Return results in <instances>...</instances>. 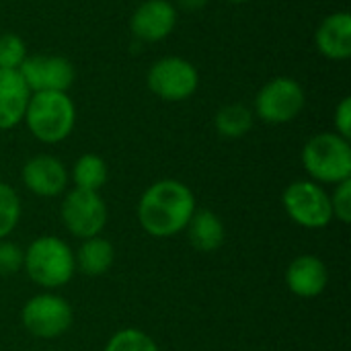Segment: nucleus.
<instances>
[{"label":"nucleus","instance_id":"nucleus-1","mask_svg":"<svg viewBox=\"0 0 351 351\" xmlns=\"http://www.w3.org/2000/svg\"><path fill=\"white\" fill-rule=\"evenodd\" d=\"M195 212L193 191L177 179L152 183L138 202V222L154 239L183 232Z\"/></svg>","mask_w":351,"mask_h":351},{"label":"nucleus","instance_id":"nucleus-2","mask_svg":"<svg viewBox=\"0 0 351 351\" xmlns=\"http://www.w3.org/2000/svg\"><path fill=\"white\" fill-rule=\"evenodd\" d=\"M23 121L43 144L64 142L76 123V107L68 93H31Z\"/></svg>","mask_w":351,"mask_h":351},{"label":"nucleus","instance_id":"nucleus-3","mask_svg":"<svg viewBox=\"0 0 351 351\" xmlns=\"http://www.w3.org/2000/svg\"><path fill=\"white\" fill-rule=\"evenodd\" d=\"M23 267L29 280L45 290L66 286L76 274L74 253L58 237H39L25 249Z\"/></svg>","mask_w":351,"mask_h":351},{"label":"nucleus","instance_id":"nucleus-4","mask_svg":"<svg viewBox=\"0 0 351 351\" xmlns=\"http://www.w3.org/2000/svg\"><path fill=\"white\" fill-rule=\"evenodd\" d=\"M302 165L315 183L337 185L351 179L350 140L335 132H323L313 136L302 148Z\"/></svg>","mask_w":351,"mask_h":351},{"label":"nucleus","instance_id":"nucleus-5","mask_svg":"<svg viewBox=\"0 0 351 351\" xmlns=\"http://www.w3.org/2000/svg\"><path fill=\"white\" fill-rule=\"evenodd\" d=\"M282 204L290 220L308 230L325 228L333 220L329 193L311 179L290 183L282 195Z\"/></svg>","mask_w":351,"mask_h":351},{"label":"nucleus","instance_id":"nucleus-6","mask_svg":"<svg viewBox=\"0 0 351 351\" xmlns=\"http://www.w3.org/2000/svg\"><path fill=\"white\" fill-rule=\"evenodd\" d=\"M23 327L37 339L62 337L74 321L72 306L66 298L53 292H41L29 298L21 311Z\"/></svg>","mask_w":351,"mask_h":351},{"label":"nucleus","instance_id":"nucleus-7","mask_svg":"<svg viewBox=\"0 0 351 351\" xmlns=\"http://www.w3.org/2000/svg\"><path fill=\"white\" fill-rule=\"evenodd\" d=\"M306 105L304 88L290 76H276L255 97V115L265 123L280 125L296 119Z\"/></svg>","mask_w":351,"mask_h":351},{"label":"nucleus","instance_id":"nucleus-8","mask_svg":"<svg viewBox=\"0 0 351 351\" xmlns=\"http://www.w3.org/2000/svg\"><path fill=\"white\" fill-rule=\"evenodd\" d=\"M148 90L169 103H179L189 99L199 86L197 68L179 56H167L156 60L146 74Z\"/></svg>","mask_w":351,"mask_h":351},{"label":"nucleus","instance_id":"nucleus-9","mask_svg":"<svg viewBox=\"0 0 351 351\" xmlns=\"http://www.w3.org/2000/svg\"><path fill=\"white\" fill-rule=\"evenodd\" d=\"M60 216L66 230L80 241L101 237L103 228L107 226V206L99 191H84L74 187L66 193Z\"/></svg>","mask_w":351,"mask_h":351},{"label":"nucleus","instance_id":"nucleus-10","mask_svg":"<svg viewBox=\"0 0 351 351\" xmlns=\"http://www.w3.org/2000/svg\"><path fill=\"white\" fill-rule=\"evenodd\" d=\"M19 74L31 93H68L76 76L72 62L53 53L27 56L19 68Z\"/></svg>","mask_w":351,"mask_h":351},{"label":"nucleus","instance_id":"nucleus-11","mask_svg":"<svg viewBox=\"0 0 351 351\" xmlns=\"http://www.w3.org/2000/svg\"><path fill=\"white\" fill-rule=\"evenodd\" d=\"M21 179L31 193L39 197H56L68 187V169L51 154H37L23 165Z\"/></svg>","mask_w":351,"mask_h":351},{"label":"nucleus","instance_id":"nucleus-12","mask_svg":"<svg viewBox=\"0 0 351 351\" xmlns=\"http://www.w3.org/2000/svg\"><path fill=\"white\" fill-rule=\"evenodd\" d=\"M177 25V8L169 0H144L130 19L132 33L148 43L167 39Z\"/></svg>","mask_w":351,"mask_h":351},{"label":"nucleus","instance_id":"nucleus-13","mask_svg":"<svg viewBox=\"0 0 351 351\" xmlns=\"http://www.w3.org/2000/svg\"><path fill=\"white\" fill-rule=\"evenodd\" d=\"M329 284L327 265L317 255H298L286 269V286L298 298H317Z\"/></svg>","mask_w":351,"mask_h":351},{"label":"nucleus","instance_id":"nucleus-14","mask_svg":"<svg viewBox=\"0 0 351 351\" xmlns=\"http://www.w3.org/2000/svg\"><path fill=\"white\" fill-rule=\"evenodd\" d=\"M315 45L327 58L343 62L351 56V16L348 10L333 12L315 31Z\"/></svg>","mask_w":351,"mask_h":351},{"label":"nucleus","instance_id":"nucleus-15","mask_svg":"<svg viewBox=\"0 0 351 351\" xmlns=\"http://www.w3.org/2000/svg\"><path fill=\"white\" fill-rule=\"evenodd\" d=\"M31 90L19 70L0 68V130L16 128L27 111Z\"/></svg>","mask_w":351,"mask_h":351},{"label":"nucleus","instance_id":"nucleus-16","mask_svg":"<svg viewBox=\"0 0 351 351\" xmlns=\"http://www.w3.org/2000/svg\"><path fill=\"white\" fill-rule=\"evenodd\" d=\"M187 237L195 251L199 253H214L224 245L226 230L218 214L212 210H195L189 224H187Z\"/></svg>","mask_w":351,"mask_h":351},{"label":"nucleus","instance_id":"nucleus-17","mask_svg":"<svg viewBox=\"0 0 351 351\" xmlns=\"http://www.w3.org/2000/svg\"><path fill=\"white\" fill-rule=\"evenodd\" d=\"M113 261H115V249L103 237H93L82 241L80 249L74 253L76 269L88 278L105 276L111 269Z\"/></svg>","mask_w":351,"mask_h":351},{"label":"nucleus","instance_id":"nucleus-18","mask_svg":"<svg viewBox=\"0 0 351 351\" xmlns=\"http://www.w3.org/2000/svg\"><path fill=\"white\" fill-rule=\"evenodd\" d=\"M214 128L220 136L237 140L253 130V111L243 103H230L216 111Z\"/></svg>","mask_w":351,"mask_h":351},{"label":"nucleus","instance_id":"nucleus-19","mask_svg":"<svg viewBox=\"0 0 351 351\" xmlns=\"http://www.w3.org/2000/svg\"><path fill=\"white\" fill-rule=\"evenodd\" d=\"M109 171H107V162L99 156V154H82L72 169V179L76 189H84V191H99L105 183H107Z\"/></svg>","mask_w":351,"mask_h":351},{"label":"nucleus","instance_id":"nucleus-20","mask_svg":"<svg viewBox=\"0 0 351 351\" xmlns=\"http://www.w3.org/2000/svg\"><path fill=\"white\" fill-rule=\"evenodd\" d=\"M103 351H158V346L148 333L128 327L113 333Z\"/></svg>","mask_w":351,"mask_h":351},{"label":"nucleus","instance_id":"nucleus-21","mask_svg":"<svg viewBox=\"0 0 351 351\" xmlns=\"http://www.w3.org/2000/svg\"><path fill=\"white\" fill-rule=\"evenodd\" d=\"M21 220V199L16 191L0 181V239H6Z\"/></svg>","mask_w":351,"mask_h":351},{"label":"nucleus","instance_id":"nucleus-22","mask_svg":"<svg viewBox=\"0 0 351 351\" xmlns=\"http://www.w3.org/2000/svg\"><path fill=\"white\" fill-rule=\"evenodd\" d=\"M27 58V45L16 33L0 35V68L2 70H19Z\"/></svg>","mask_w":351,"mask_h":351},{"label":"nucleus","instance_id":"nucleus-23","mask_svg":"<svg viewBox=\"0 0 351 351\" xmlns=\"http://www.w3.org/2000/svg\"><path fill=\"white\" fill-rule=\"evenodd\" d=\"M23 261H25V251L6 239H0V276H14L23 269Z\"/></svg>","mask_w":351,"mask_h":351},{"label":"nucleus","instance_id":"nucleus-24","mask_svg":"<svg viewBox=\"0 0 351 351\" xmlns=\"http://www.w3.org/2000/svg\"><path fill=\"white\" fill-rule=\"evenodd\" d=\"M331 197V210H333V218H337L343 224L351 222V179L341 181L335 185V191Z\"/></svg>","mask_w":351,"mask_h":351},{"label":"nucleus","instance_id":"nucleus-25","mask_svg":"<svg viewBox=\"0 0 351 351\" xmlns=\"http://www.w3.org/2000/svg\"><path fill=\"white\" fill-rule=\"evenodd\" d=\"M335 134H339L341 138L350 140L351 138V99L343 97L339 101V105L335 107Z\"/></svg>","mask_w":351,"mask_h":351},{"label":"nucleus","instance_id":"nucleus-26","mask_svg":"<svg viewBox=\"0 0 351 351\" xmlns=\"http://www.w3.org/2000/svg\"><path fill=\"white\" fill-rule=\"evenodd\" d=\"M210 0H177V4L183 8V10H189V12H195L199 8H204Z\"/></svg>","mask_w":351,"mask_h":351},{"label":"nucleus","instance_id":"nucleus-27","mask_svg":"<svg viewBox=\"0 0 351 351\" xmlns=\"http://www.w3.org/2000/svg\"><path fill=\"white\" fill-rule=\"evenodd\" d=\"M226 2H232V4H245V2H249V0H226Z\"/></svg>","mask_w":351,"mask_h":351}]
</instances>
